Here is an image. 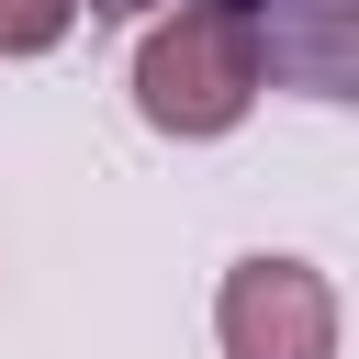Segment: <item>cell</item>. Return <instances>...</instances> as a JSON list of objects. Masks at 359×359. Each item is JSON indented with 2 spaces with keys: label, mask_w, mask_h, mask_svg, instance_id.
<instances>
[{
  "label": "cell",
  "mask_w": 359,
  "mask_h": 359,
  "mask_svg": "<svg viewBox=\"0 0 359 359\" xmlns=\"http://www.w3.org/2000/svg\"><path fill=\"white\" fill-rule=\"evenodd\" d=\"M213 337H224V359H337V280L314 258L258 247V258L224 269Z\"/></svg>",
  "instance_id": "7a4b0ae2"
},
{
  "label": "cell",
  "mask_w": 359,
  "mask_h": 359,
  "mask_svg": "<svg viewBox=\"0 0 359 359\" xmlns=\"http://www.w3.org/2000/svg\"><path fill=\"white\" fill-rule=\"evenodd\" d=\"M79 22V0H0V56H45Z\"/></svg>",
  "instance_id": "3957f363"
},
{
  "label": "cell",
  "mask_w": 359,
  "mask_h": 359,
  "mask_svg": "<svg viewBox=\"0 0 359 359\" xmlns=\"http://www.w3.org/2000/svg\"><path fill=\"white\" fill-rule=\"evenodd\" d=\"M258 90H269V34H258L247 11L180 0V11L135 45V112H146L157 135H236Z\"/></svg>",
  "instance_id": "6da1fadb"
}]
</instances>
